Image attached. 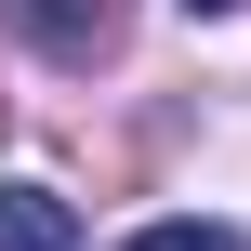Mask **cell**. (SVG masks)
<instances>
[{
    "label": "cell",
    "mask_w": 251,
    "mask_h": 251,
    "mask_svg": "<svg viewBox=\"0 0 251 251\" xmlns=\"http://www.w3.org/2000/svg\"><path fill=\"white\" fill-rule=\"evenodd\" d=\"M53 66H93V53H119V0H0Z\"/></svg>",
    "instance_id": "1"
},
{
    "label": "cell",
    "mask_w": 251,
    "mask_h": 251,
    "mask_svg": "<svg viewBox=\"0 0 251 251\" xmlns=\"http://www.w3.org/2000/svg\"><path fill=\"white\" fill-rule=\"evenodd\" d=\"M0 251H79V212H66L53 185L13 172V185H0Z\"/></svg>",
    "instance_id": "2"
},
{
    "label": "cell",
    "mask_w": 251,
    "mask_h": 251,
    "mask_svg": "<svg viewBox=\"0 0 251 251\" xmlns=\"http://www.w3.org/2000/svg\"><path fill=\"white\" fill-rule=\"evenodd\" d=\"M132 251H251L238 225H199V212H172V225H132Z\"/></svg>",
    "instance_id": "3"
},
{
    "label": "cell",
    "mask_w": 251,
    "mask_h": 251,
    "mask_svg": "<svg viewBox=\"0 0 251 251\" xmlns=\"http://www.w3.org/2000/svg\"><path fill=\"white\" fill-rule=\"evenodd\" d=\"M185 13H238V0H185Z\"/></svg>",
    "instance_id": "4"
}]
</instances>
